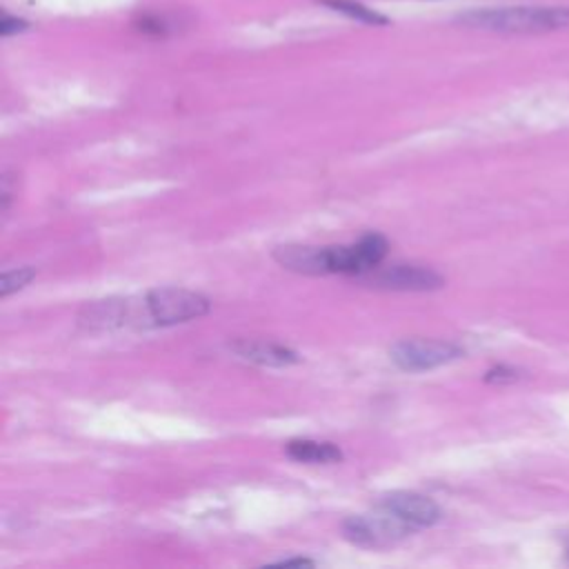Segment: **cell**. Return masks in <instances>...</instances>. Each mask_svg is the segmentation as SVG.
<instances>
[{"mask_svg": "<svg viewBox=\"0 0 569 569\" xmlns=\"http://www.w3.org/2000/svg\"><path fill=\"white\" fill-rule=\"evenodd\" d=\"M516 378H518V373H516L513 369H509V367H493V369L487 371V376H485L487 382H511V380H516Z\"/></svg>", "mask_w": 569, "mask_h": 569, "instance_id": "cell-14", "label": "cell"}, {"mask_svg": "<svg viewBox=\"0 0 569 569\" xmlns=\"http://www.w3.org/2000/svg\"><path fill=\"white\" fill-rule=\"evenodd\" d=\"M273 260L289 271L305 276H327L331 273L329 247L311 244H280L273 249Z\"/></svg>", "mask_w": 569, "mask_h": 569, "instance_id": "cell-7", "label": "cell"}, {"mask_svg": "<svg viewBox=\"0 0 569 569\" xmlns=\"http://www.w3.org/2000/svg\"><path fill=\"white\" fill-rule=\"evenodd\" d=\"M27 29V22L20 20V18H11V16H4L2 22H0V33L7 38L11 33H20Z\"/></svg>", "mask_w": 569, "mask_h": 569, "instance_id": "cell-15", "label": "cell"}, {"mask_svg": "<svg viewBox=\"0 0 569 569\" xmlns=\"http://www.w3.org/2000/svg\"><path fill=\"white\" fill-rule=\"evenodd\" d=\"M353 249H356V256H358V264H360V276L380 267V262L385 260L387 256V249H389V242L385 236L380 233H367L362 236L358 242H353ZM358 276V278H360Z\"/></svg>", "mask_w": 569, "mask_h": 569, "instance_id": "cell-11", "label": "cell"}, {"mask_svg": "<svg viewBox=\"0 0 569 569\" xmlns=\"http://www.w3.org/2000/svg\"><path fill=\"white\" fill-rule=\"evenodd\" d=\"M462 24L498 33H545L569 24L567 7H500L471 11L460 18Z\"/></svg>", "mask_w": 569, "mask_h": 569, "instance_id": "cell-1", "label": "cell"}, {"mask_svg": "<svg viewBox=\"0 0 569 569\" xmlns=\"http://www.w3.org/2000/svg\"><path fill=\"white\" fill-rule=\"evenodd\" d=\"M33 278H36V267H18L11 271H4L0 278V296L2 298L11 296L13 291L29 284Z\"/></svg>", "mask_w": 569, "mask_h": 569, "instance_id": "cell-13", "label": "cell"}, {"mask_svg": "<svg viewBox=\"0 0 569 569\" xmlns=\"http://www.w3.org/2000/svg\"><path fill=\"white\" fill-rule=\"evenodd\" d=\"M78 322L93 331L129 327V298H104L87 302L78 313Z\"/></svg>", "mask_w": 569, "mask_h": 569, "instance_id": "cell-8", "label": "cell"}, {"mask_svg": "<svg viewBox=\"0 0 569 569\" xmlns=\"http://www.w3.org/2000/svg\"><path fill=\"white\" fill-rule=\"evenodd\" d=\"M416 527H411L407 520L389 511L387 507L378 505L373 513H360L351 516L342 522V536L356 547L365 549H385L402 538L411 536Z\"/></svg>", "mask_w": 569, "mask_h": 569, "instance_id": "cell-3", "label": "cell"}, {"mask_svg": "<svg viewBox=\"0 0 569 569\" xmlns=\"http://www.w3.org/2000/svg\"><path fill=\"white\" fill-rule=\"evenodd\" d=\"M360 280L393 291H431L445 284V278L438 271L422 264H391L385 269L376 267L362 273Z\"/></svg>", "mask_w": 569, "mask_h": 569, "instance_id": "cell-5", "label": "cell"}, {"mask_svg": "<svg viewBox=\"0 0 569 569\" xmlns=\"http://www.w3.org/2000/svg\"><path fill=\"white\" fill-rule=\"evenodd\" d=\"M462 356V349L453 342L445 340H427V338H411L400 340L389 349V358L396 367L405 371H429L442 365H449Z\"/></svg>", "mask_w": 569, "mask_h": 569, "instance_id": "cell-4", "label": "cell"}, {"mask_svg": "<svg viewBox=\"0 0 569 569\" xmlns=\"http://www.w3.org/2000/svg\"><path fill=\"white\" fill-rule=\"evenodd\" d=\"M380 505L400 516L402 520H407L416 529L431 527L442 518L440 507L418 491H391L380 500Z\"/></svg>", "mask_w": 569, "mask_h": 569, "instance_id": "cell-6", "label": "cell"}, {"mask_svg": "<svg viewBox=\"0 0 569 569\" xmlns=\"http://www.w3.org/2000/svg\"><path fill=\"white\" fill-rule=\"evenodd\" d=\"M287 456L298 462H311V465H329V462L342 460V451L333 442H318V440H291L287 445Z\"/></svg>", "mask_w": 569, "mask_h": 569, "instance_id": "cell-10", "label": "cell"}, {"mask_svg": "<svg viewBox=\"0 0 569 569\" xmlns=\"http://www.w3.org/2000/svg\"><path fill=\"white\" fill-rule=\"evenodd\" d=\"M322 4L331 7V9L338 11V13H345V16L351 18V20L365 22V24H385V22H387L385 16H380L378 11L365 7V4H360V2H356V0H322Z\"/></svg>", "mask_w": 569, "mask_h": 569, "instance_id": "cell-12", "label": "cell"}, {"mask_svg": "<svg viewBox=\"0 0 569 569\" xmlns=\"http://www.w3.org/2000/svg\"><path fill=\"white\" fill-rule=\"evenodd\" d=\"M140 309L147 327H169L178 322H189L196 318H202L211 302L196 291L189 289H176V287H162L144 293L140 298Z\"/></svg>", "mask_w": 569, "mask_h": 569, "instance_id": "cell-2", "label": "cell"}, {"mask_svg": "<svg viewBox=\"0 0 569 569\" xmlns=\"http://www.w3.org/2000/svg\"><path fill=\"white\" fill-rule=\"evenodd\" d=\"M229 349L249 362L262 365V367H287L300 360V356L282 345L264 342V340H233L229 342Z\"/></svg>", "mask_w": 569, "mask_h": 569, "instance_id": "cell-9", "label": "cell"}, {"mask_svg": "<svg viewBox=\"0 0 569 569\" xmlns=\"http://www.w3.org/2000/svg\"><path fill=\"white\" fill-rule=\"evenodd\" d=\"M278 565H316L313 560H309V558H282V560H278Z\"/></svg>", "mask_w": 569, "mask_h": 569, "instance_id": "cell-16", "label": "cell"}]
</instances>
